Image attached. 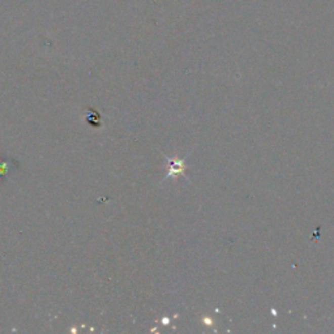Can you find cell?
I'll return each mask as SVG.
<instances>
[{"mask_svg": "<svg viewBox=\"0 0 334 334\" xmlns=\"http://www.w3.org/2000/svg\"><path fill=\"white\" fill-rule=\"evenodd\" d=\"M169 161H170V173H169L167 178L184 173L186 167H184V161L183 159H169Z\"/></svg>", "mask_w": 334, "mask_h": 334, "instance_id": "1", "label": "cell"}]
</instances>
